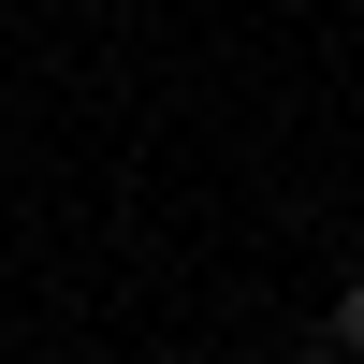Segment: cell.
<instances>
[{"mask_svg":"<svg viewBox=\"0 0 364 364\" xmlns=\"http://www.w3.org/2000/svg\"><path fill=\"white\" fill-rule=\"evenodd\" d=\"M336 350H350V364H364V277H350V291H336Z\"/></svg>","mask_w":364,"mask_h":364,"instance_id":"1","label":"cell"}]
</instances>
